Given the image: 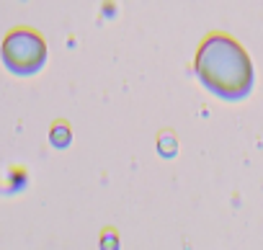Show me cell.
<instances>
[{"mask_svg": "<svg viewBox=\"0 0 263 250\" xmlns=\"http://www.w3.org/2000/svg\"><path fill=\"white\" fill-rule=\"evenodd\" d=\"M196 75L201 85L224 101H240L253 90V62L248 52L230 36L212 34L196 54Z\"/></svg>", "mask_w": 263, "mask_h": 250, "instance_id": "obj_1", "label": "cell"}, {"mask_svg": "<svg viewBox=\"0 0 263 250\" xmlns=\"http://www.w3.org/2000/svg\"><path fill=\"white\" fill-rule=\"evenodd\" d=\"M0 57L13 75H34L47 60V44L39 34L29 29H16L3 39Z\"/></svg>", "mask_w": 263, "mask_h": 250, "instance_id": "obj_2", "label": "cell"}]
</instances>
